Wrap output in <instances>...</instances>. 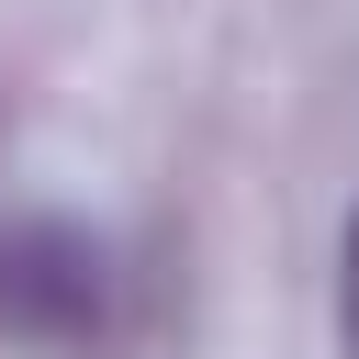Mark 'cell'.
Here are the masks:
<instances>
[{
	"mask_svg": "<svg viewBox=\"0 0 359 359\" xmlns=\"http://www.w3.org/2000/svg\"><path fill=\"white\" fill-rule=\"evenodd\" d=\"M101 314H112V258H101V236H79V224H56V213H34V224H11L0 236V325L11 337H101Z\"/></svg>",
	"mask_w": 359,
	"mask_h": 359,
	"instance_id": "6da1fadb",
	"label": "cell"
},
{
	"mask_svg": "<svg viewBox=\"0 0 359 359\" xmlns=\"http://www.w3.org/2000/svg\"><path fill=\"white\" fill-rule=\"evenodd\" d=\"M337 348L359 359V224H348V258H337Z\"/></svg>",
	"mask_w": 359,
	"mask_h": 359,
	"instance_id": "7a4b0ae2",
	"label": "cell"
}]
</instances>
